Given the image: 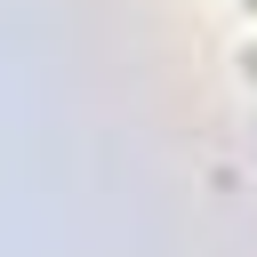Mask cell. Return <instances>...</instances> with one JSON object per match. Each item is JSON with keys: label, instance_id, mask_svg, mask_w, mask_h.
Masks as SVG:
<instances>
[{"label": "cell", "instance_id": "1", "mask_svg": "<svg viewBox=\"0 0 257 257\" xmlns=\"http://www.w3.org/2000/svg\"><path fill=\"white\" fill-rule=\"evenodd\" d=\"M241 64H249V80H257V40H249V56H241Z\"/></svg>", "mask_w": 257, "mask_h": 257}, {"label": "cell", "instance_id": "2", "mask_svg": "<svg viewBox=\"0 0 257 257\" xmlns=\"http://www.w3.org/2000/svg\"><path fill=\"white\" fill-rule=\"evenodd\" d=\"M241 8H257V0H241Z\"/></svg>", "mask_w": 257, "mask_h": 257}]
</instances>
